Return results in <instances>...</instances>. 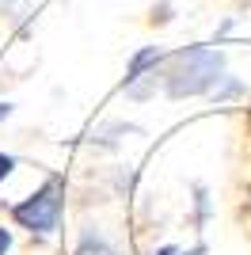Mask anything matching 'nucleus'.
I'll use <instances>...</instances> for the list:
<instances>
[{
	"label": "nucleus",
	"instance_id": "nucleus-1",
	"mask_svg": "<svg viewBox=\"0 0 251 255\" xmlns=\"http://www.w3.org/2000/svg\"><path fill=\"white\" fill-rule=\"evenodd\" d=\"M221 69H225V57L217 50H206V46H187L179 50L171 61H167L164 84L167 96L187 99V96H202V92H213L221 80Z\"/></svg>",
	"mask_w": 251,
	"mask_h": 255
},
{
	"label": "nucleus",
	"instance_id": "nucleus-2",
	"mask_svg": "<svg viewBox=\"0 0 251 255\" xmlns=\"http://www.w3.org/2000/svg\"><path fill=\"white\" fill-rule=\"evenodd\" d=\"M57 213H61V183L50 179L38 194H31L27 202L15 206L11 217L31 233H50V229H57Z\"/></svg>",
	"mask_w": 251,
	"mask_h": 255
},
{
	"label": "nucleus",
	"instance_id": "nucleus-3",
	"mask_svg": "<svg viewBox=\"0 0 251 255\" xmlns=\"http://www.w3.org/2000/svg\"><path fill=\"white\" fill-rule=\"evenodd\" d=\"M76 255H118V252H115L111 244H107L103 236L84 233V240H80V248H76Z\"/></svg>",
	"mask_w": 251,
	"mask_h": 255
},
{
	"label": "nucleus",
	"instance_id": "nucleus-4",
	"mask_svg": "<svg viewBox=\"0 0 251 255\" xmlns=\"http://www.w3.org/2000/svg\"><path fill=\"white\" fill-rule=\"evenodd\" d=\"M0 11L11 15V19H19L23 11H27V0H0Z\"/></svg>",
	"mask_w": 251,
	"mask_h": 255
},
{
	"label": "nucleus",
	"instance_id": "nucleus-5",
	"mask_svg": "<svg viewBox=\"0 0 251 255\" xmlns=\"http://www.w3.org/2000/svg\"><path fill=\"white\" fill-rule=\"evenodd\" d=\"M11 168H15V160H11V156H4V152H0V183H4V175H8Z\"/></svg>",
	"mask_w": 251,
	"mask_h": 255
},
{
	"label": "nucleus",
	"instance_id": "nucleus-6",
	"mask_svg": "<svg viewBox=\"0 0 251 255\" xmlns=\"http://www.w3.org/2000/svg\"><path fill=\"white\" fill-rule=\"evenodd\" d=\"M8 252V233H4V229H0V255Z\"/></svg>",
	"mask_w": 251,
	"mask_h": 255
},
{
	"label": "nucleus",
	"instance_id": "nucleus-7",
	"mask_svg": "<svg viewBox=\"0 0 251 255\" xmlns=\"http://www.w3.org/2000/svg\"><path fill=\"white\" fill-rule=\"evenodd\" d=\"M8 115H11V107H8V103H0V122H4Z\"/></svg>",
	"mask_w": 251,
	"mask_h": 255
},
{
	"label": "nucleus",
	"instance_id": "nucleus-8",
	"mask_svg": "<svg viewBox=\"0 0 251 255\" xmlns=\"http://www.w3.org/2000/svg\"><path fill=\"white\" fill-rule=\"evenodd\" d=\"M160 255H175V248H160Z\"/></svg>",
	"mask_w": 251,
	"mask_h": 255
},
{
	"label": "nucleus",
	"instance_id": "nucleus-9",
	"mask_svg": "<svg viewBox=\"0 0 251 255\" xmlns=\"http://www.w3.org/2000/svg\"><path fill=\"white\" fill-rule=\"evenodd\" d=\"M190 255H202V248H194V252H190Z\"/></svg>",
	"mask_w": 251,
	"mask_h": 255
}]
</instances>
